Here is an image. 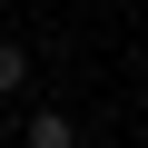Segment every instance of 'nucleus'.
Masks as SVG:
<instances>
[{"instance_id":"nucleus-1","label":"nucleus","mask_w":148,"mask_h":148,"mask_svg":"<svg viewBox=\"0 0 148 148\" xmlns=\"http://www.w3.org/2000/svg\"><path fill=\"white\" fill-rule=\"evenodd\" d=\"M20 138H30V148H79V128H69V119H59V109H40V119H30V128H20Z\"/></svg>"},{"instance_id":"nucleus-2","label":"nucleus","mask_w":148,"mask_h":148,"mask_svg":"<svg viewBox=\"0 0 148 148\" xmlns=\"http://www.w3.org/2000/svg\"><path fill=\"white\" fill-rule=\"evenodd\" d=\"M20 79H30V49H20V40H0V99H10Z\"/></svg>"}]
</instances>
